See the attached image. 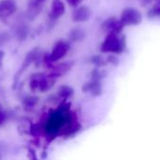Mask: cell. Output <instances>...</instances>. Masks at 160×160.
<instances>
[{"label": "cell", "instance_id": "cell-17", "mask_svg": "<svg viewBox=\"0 0 160 160\" xmlns=\"http://www.w3.org/2000/svg\"><path fill=\"white\" fill-rule=\"evenodd\" d=\"M90 63L95 65L97 68H102V67H105V66L108 65L106 57H104L103 55H100V54L93 55L90 58Z\"/></svg>", "mask_w": 160, "mask_h": 160}, {"label": "cell", "instance_id": "cell-16", "mask_svg": "<svg viewBox=\"0 0 160 160\" xmlns=\"http://www.w3.org/2000/svg\"><path fill=\"white\" fill-rule=\"evenodd\" d=\"M58 96L63 98V99H67V98H71L73 95H74V89L68 85H61L59 88H58Z\"/></svg>", "mask_w": 160, "mask_h": 160}, {"label": "cell", "instance_id": "cell-13", "mask_svg": "<svg viewBox=\"0 0 160 160\" xmlns=\"http://www.w3.org/2000/svg\"><path fill=\"white\" fill-rule=\"evenodd\" d=\"M41 3L40 1L34 0L30 1L28 6H27V10H26V16L28 19L33 20L35 19L40 12H41Z\"/></svg>", "mask_w": 160, "mask_h": 160}, {"label": "cell", "instance_id": "cell-27", "mask_svg": "<svg viewBox=\"0 0 160 160\" xmlns=\"http://www.w3.org/2000/svg\"><path fill=\"white\" fill-rule=\"evenodd\" d=\"M139 1H140L141 5H142V7H146V6H148V5H150V4H152L154 0H139Z\"/></svg>", "mask_w": 160, "mask_h": 160}, {"label": "cell", "instance_id": "cell-20", "mask_svg": "<svg viewBox=\"0 0 160 160\" xmlns=\"http://www.w3.org/2000/svg\"><path fill=\"white\" fill-rule=\"evenodd\" d=\"M41 64L43 65V67L46 68V69H51L53 65H54V62L52 61L51 57H50V53L48 52H45L42 57H41Z\"/></svg>", "mask_w": 160, "mask_h": 160}, {"label": "cell", "instance_id": "cell-28", "mask_svg": "<svg viewBox=\"0 0 160 160\" xmlns=\"http://www.w3.org/2000/svg\"><path fill=\"white\" fill-rule=\"evenodd\" d=\"M4 57H5V52L0 50V67L2 66L3 64V60H4Z\"/></svg>", "mask_w": 160, "mask_h": 160}, {"label": "cell", "instance_id": "cell-25", "mask_svg": "<svg viewBox=\"0 0 160 160\" xmlns=\"http://www.w3.org/2000/svg\"><path fill=\"white\" fill-rule=\"evenodd\" d=\"M82 1H83V0H66V2H67L69 6L74 7V8L78 7Z\"/></svg>", "mask_w": 160, "mask_h": 160}, {"label": "cell", "instance_id": "cell-1", "mask_svg": "<svg viewBox=\"0 0 160 160\" xmlns=\"http://www.w3.org/2000/svg\"><path fill=\"white\" fill-rule=\"evenodd\" d=\"M128 42L126 35L122 33H108L100 45V51L105 53L119 54L127 50Z\"/></svg>", "mask_w": 160, "mask_h": 160}, {"label": "cell", "instance_id": "cell-7", "mask_svg": "<svg viewBox=\"0 0 160 160\" xmlns=\"http://www.w3.org/2000/svg\"><path fill=\"white\" fill-rule=\"evenodd\" d=\"M82 93H89L92 97L98 98L100 97L103 93V86L101 81L97 80H90L86 82H84L82 86Z\"/></svg>", "mask_w": 160, "mask_h": 160}, {"label": "cell", "instance_id": "cell-8", "mask_svg": "<svg viewBox=\"0 0 160 160\" xmlns=\"http://www.w3.org/2000/svg\"><path fill=\"white\" fill-rule=\"evenodd\" d=\"M92 15V11L87 6H78L72 12V21L75 22H87Z\"/></svg>", "mask_w": 160, "mask_h": 160}, {"label": "cell", "instance_id": "cell-24", "mask_svg": "<svg viewBox=\"0 0 160 160\" xmlns=\"http://www.w3.org/2000/svg\"><path fill=\"white\" fill-rule=\"evenodd\" d=\"M7 150H8V148H7L6 143H5V142H0V159H1V158H3L4 155L7 153Z\"/></svg>", "mask_w": 160, "mask_h": 160}, {"label": "cell", "instance_id": "cell-12", "mask_svg": "<svg viewBox=\"0 0 160 160\" xmlns=\"http://www.w3.org/2000/svg\"><path fill=\"white\" fill-rule=\"evenodd\" d=\"M66 11L65 3L62 0H52L51 4V12L50 17L52 20L60 18Z\"/></svg>", "mask_w": 160, "mask_h": 160}, {"label": "cell", "instance_id": "cell-26", "mask_svg": "<svg viewBox=\"0 0 160 160\" xmlns=\"http://www.w3.org/2000/svg\"><path fill=\"white\" fill-rule=\"evenodd\" d=\"M7 113L3 111H0V126L3 125L5 123V121L7 120Z\"/></svg>", "mask_w": 160, "mask_h": 160}, {"label": "cell", "instance_id": "cell-11", "mask_svg": "<svg viewBox=\"0 0 160 160\" xmlns=\"http://www.w3.org/2000/svg\"><path fill=\"white\" fill-rule=\"evenodd\" d=\"M17 9L16 3L13 0L0 1V18L6 19L11 16Z\"/></svg>", "mask_w": 160, "mask_h": 160}, {"label": "cell", "instance_id": "cell-4", "mask_svg": "<svg viewBox=\"0 0 160 160\" xmlns=\"http://www.w3.org/2000/svg\"><path fill=\"white\" fill-rule=\"evenodd\" d=\"M39 53V50L38 48H35L31 51H29L25 56H24V59L20 67V68L16 71L14 77H13V82H12V89H16L17 86H18V83H19V81L22 77V75L24 73V71L35 62L36 60V57L38 56V54Z\"/></svg>", "mask_w": 160, "mask_h": 160}, {"label": "cell", "instance_id": "cell-18", "mask_svg": "<svg viewBox=\"0 0 160 160\" xmlns=\"http://www.w3.org/2000/svg\"><path fill=\"white\" fill-rule=\"evenodd\" d=\"M108 73L106 70L101 69L100 68H96L95 69H93L90 73V78L92 80H97V81H102L103 79H105L107 77Z\"/></svg>", "mask_w": 160, "mask_h": 160}, {"label": "cell", "instance_id": "cell-22", "mask_svg": "<svg viewBox=\"0 0 160 160\" xmlns=\"http://www.w3.org/2000/svg\"><path fill=\"white\" fill-rule=\"evenodd\" d=\"M106 59H107L108 64H110V65H112V66H113V67H117V66H119V64H120V59H119V57H118L117 55L113 54V53H112V55H107Z\"/></svg>", "mask_w": 160, "mask_h": 160}, {"label": "cell", "instance_id": "cell-19", "mask_svg": "<svg viewBox=\"0 0 160 160\" xmlns=\"http://www.w3.org/2000/svg\"><path fill=\"white\" fill-rule=\"evenodd\" d=\"M148 17L150 19H154V18H158L160 16V5L159 1H157L156 4L153 5V7L148 10L147 13Z\"/></svg>", "mask_w": 160, "mask_h": 160}, {"label": "cell", "instance_id": "cell-15", "mask_svg": "<svg viewBox=\"0 0 160 160\" xmlns=\"http://www.w3.org/2000/svg\"><path fill=\"white\" fill-rule=\"evenodd\" d=\"M39 102V98L37 96H27L22 99V107L26 111H32Z\"/></svg>", "mask_w": 160, "mask_h": 160}, {"label": "cell", "instance_id": "cell-3", "mask_svg": "<svg viewBox=\"0 0 160 160\" xmlns=\"http://www.w3.org/2000/svg\"><path fill=\"white\" fill-rule=\"evenodd\" d=\"M119 20L124 24V26H135L142 23L143 15L138 8L128 7L122 10Z\"/></svg>", "mask_w": 160, "mask_h": 160}, {"label": "cell", "instance_id": "cell-5", "mask_svg": "<svg viewBox=\"0 0 160 160\" xmlns=\"http://www.w3.org/2000/svg\"><path fill=\"white\" fill-rule=\"evenodd\" d=\"M101 30L105 33H122L124 29V24L116 17H110L104 20L100 25Z\"/></svg>", "mask_w": 160, "mask_h": 160}, {"label": "cell", "instance_id": "cell-9", "mask_svg": "<svg viewBox=\"0 0 160 160\" xmlns=\"http://www.w3.org/2000/svg\"><path fill=\"white\" fill-rule=\"evenodd\" d=\"M75 62L74 61H67V62H63V63H59L57 65H53V67L50 69L51 71L49 72V74L59 78L63 75H65L66 73L69 72L72 68L74 67Z\"/></svg>", "mask_w": 160, "mask_h": 160}, {"label": "cell", "instance_id": "cell-2", "mask_svg": "<svg viewBox=\"0 0 160 160\" xmlns=\"http://www.w3.org/2000/svg\"><path fill=\"white\" fill-rule=\"evenodd\" d=\"M56 81L57 78L49 73L36 72L30 76L29 87L34 93H44L50 91L54 86Z\"/></svg>", "mask_w": 160, "mask_h": 160}, {"label": "cell", "instance_id": "cell-29", "mask_svg": "<svg viewBox=\"0 0 160 160\" xmlns=\"http://www.w3.org/2000/svg\"><path fill=\"white\" fill-rule=\"evenodd\" d=\"M38 1H40V2H41V1H43V0H38Z\"/></svg>", "mask_w": 160, "mask_h": 160}, {"label": "cell", "instance_id": "cell-30", "mask_svg": "<svg viewBox=\"0 0 160 160\" xmlns=\"http://www.w3.org/2000/svg\"><path fill=\"white\" fill-rule=\"evenodd\" d=\"M157 1H159V0H157Z\"/></svg>", "mask_w": 160, "mask_h": 160}, {"label": "cell", "instance_id": "cell-21", "mask_svg": "<svg viewBox=\"0 0 160 160\" xmlns=\"http://www.w3.org/2000/svg\"><path fill=\"white\" fill-rule=\"evenodd\" d=\"M11 38V36L8 32L4 31V32H0V48L2 46H4L6 43H8Z\"/></svg>", "mask_w": 160, "mask_h": 160}, {"label": "cell", "instance_id": "cell-6", "mask_svg": "<svg viewBox=\"0 0 160 160\" xmlns=\"http://www.w3.org/2000/svg\"><path fill=\"white\" fill-rule=\"evenodd\" d=\"M68 51H69V44L67 41L59 40L53 45L52 52H50V57L52 61L55 63L61 60L68 53Z\"/></svg>", "mask_w": 160, "mask_h": 160}, {"label": "cell", "instance_id": "cell-10", "mask_svg": "<svg viewBox=\"0 0 160 160\" xmlns=\"http://www.w3.org/2000/svg\"><path fill=\"white\" fill-rule=\"evenodd\" d=\"M12 32L17 40L23 41L27 38L29 35V26L24 22H18L13 25Z\"/></svg>", "mask_w": 160, "mask_h": 160}, {"label": "cell", "instance_id": "cell-23", "mask_svg": "<svg viewBox=\"0 0 160 160\" xmlns=\"http://www.w3.org/2000/svg\"><path fill=\"white\" fill-rule=\"evenodd\" d=\"M27 152H28V153H27V158H28L29 159H31V160L38 159V156H37V154H36V151H35L33 148L29 147Z\"/></svg>", "mask_w": 160, "mask_h": 160}, {"label": "cell", "instance_id": "cell-14", "mask_svg": "<svg viewBox=\"0 0 160 160\" xmlns=\"http://www.w3.org/2000/svg\"><path fill=\"white\" fill-rule=\"evenodd\" d=\"M86 37V32L80 28V27H75L69 31L68 34V40L70 42H81Z\"/></svg>", "mask_w": 160, "mask_h": 160}]
</instances>
